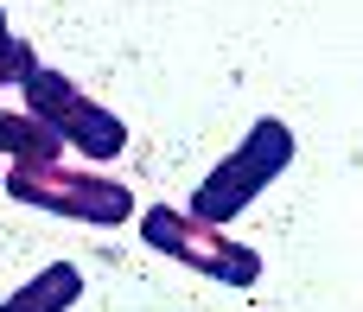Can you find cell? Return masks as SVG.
Listing matches in <instances>:
<instances>
[{
	"mask_svg": "<svg viewBox=\"0 0 363 312\" xmlns=\"http://www.w3.org/2000/svg\"><path fill=\"white\" fill-rule=\"evenodd\" d=\"M32 70H38L32 45H19V38L6 32V13H0V83H26Z\"/></svg>",
	"mask_w": 363,
	"mask_h": 312,
	"instance_id": "52a82bcc",
	"label": "cell"
},
{
	"mask_svg": "<svg viewBox=\"0 0 363 312\" xmlns=\"http://www.w3.org/2000/svg\"><path fill=\"white\" fill-rule=\"evenodd\" d=\"M0 153H13V166H57V160H64V140H57L38 115L0 108Z\"/></svg>",
	"mask_w": 363,
	"mask_h": 312,
	"instance_id": "5b68a950",
	"label": "cell"
},
{
	"mask_svg": "<svg viewBox=\"0 0 363 312\" xmlns=\"http://www.w3.org/2000/svg\"><path fill=\"white\" fill-rule=\"evenodd\" d=\"M6 191L19 204H38V211H57V217H77V223H128L134 217V198H128L121 179L70 172L64 160L57 166H13Z\"/></svg>",
	"mask_w": 363,
	"mask_h": 312,
	"instance_id": "277c9868",
	"label": "cell"
},
{
	"mask_svg": "<svg viewBox=\"0 0 363 312\" xmlns=\"http://www.w3.org/2000/svg\"><path fill=\"white\" fill-rule=\"evenodd\" d=\"M77 294H83V274H77L70 262H51V268H38L13 300H0V312H64V306H77Z\"/></svg>",
	"mask_w": 363,
	"mask_h": 312,
	"instance_id": "8992f818",
	"label": "cell"
},
{
	"mask_svg": "<svg viewBox=\"0 0 363 312\" xmlns=\"http://www.w3.org/2000/svg\"><path fill=\"white\" fill-rule=\"evenodd\" d=\"M0 89H6V83H0Z\"/></svg>",
	"mask_w": 363,
	"mask_h": 312,
	"instance_id": "ba28073f",
	"label": "cell"
},
{
	"mask_svg": "<svg viewBox=\"0 0 363 312\" xmlns=\"http://www.w3.org/2000/svg\"><path fill=\"white\" fill-rule=\"evenodd\" d=\"M140 236H147L160 255L185 262V268H198V274H211V281H223V287H255V281H262V255H255L249 243H230L217 223H198V217H185V211L153 204V211L140 217Z\"/></svg>",
	"mask_w": 363,
	"mask_h": 312,
	"instance_id": "3957f363",
	"label": "cell"
},
{
	"mask_svg": "<svg viewBox=\"0 0 363 312\" xmlns=\"http://www.w3.org/2000/svg\"><path fill=\"white\" fill-rule=\"evenodd\" d=\"M19 96H26V115H38L64 147H77V153H89V160H115V153L128 147L121 115L102 108V102H89L64 70H45V64H38V70L19 83Z\"/></svg>",
	"mask_w": 363,
	"mask_h": 312,
	"instance_id": "7a4b0ae2",
	"label": "cell"
},
{
	"mask_svg": "<svg viewBox=\"0 0 363 312\" xmlns=\"http://www.w3.org/2000/svg\"><path fill=\"white\" fill-rule=\"evenodd\" d=\"M287 160H294V128L287 121H274V115H262L255 128H249V140L236 147V153H223L217 160V172L191 191V211L185 217H198V223H230V217H242L281 172H287Z\"/></svg>",
	"mask_w": 363,
	"mask_h": 312,
	"instance_id": "6da1fadb",
	"label": "cell"
}]
</instances>
